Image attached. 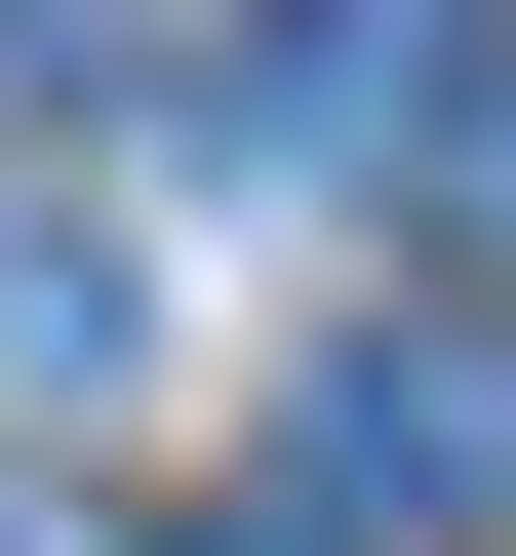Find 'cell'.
<instances>
[{
    "label": "cell",
    "mask_w": 516,
    "mask_h": 556,
    "mask_svg": "<svg viewBox=\"0 0 516 556\" xmlns=\"http://www.w3.org/2000/svg\"><path fill=\"white\" fill-rule=\"evenodd\" d=\"M318 517H516V318H357V358H318Z\"/></svg>",
    "instance_id": "cell-1"
},
{
    "label": "cell",
    "mask_w": 516,
    "mask_h": 556,
    "mask_svg": "<svg viewBox=\"0 0 516 556\" xmlns=\"http://www.w3.org/2000/svg\"><path fill=\"white\" fill-rule=\"evenodd\" d=\"M477 80H516V0H278V40H239V119H278V160H437Z\"/></svg>",
    "instance_id": "cell-2"
},
{
    "label": "cell",
    "mask_w": 516,
    "mask_h": 556,
    "mask_svg": "<svg viewBox=\"0 0 516 556\" xmlns=\"http://www.w3.org/2000/svg\"><path fill=\"white\" fill-rule=\"evenodd\" d=\"M119 358V239H0V397H80Z\"/></svg>",
    "instance_id": "cell-3"
},
{
    "label": "cell",
    "mask_w": 516,
    "mask_h": 556,
    "mask_svg": "<svg viewBox=\"0 0 516 556\" xmlns=\"http://www.w3.org/2000/svg\"><path fill=\"white\" fill-rule=\"evenodd\" d=\"M119 556H398V517H318V477H239V517H119Z\"/></svg>",
    "instance_id": "cell-4"
},
{
    "label": "cell",
    "mask_w": 516,
    "mask_h": 556,
    "mask_svg": "<svg viewBox=\"0 0 516 556\" xmlns=\"http://www.w3.org/2000/svg\"><path fill=\"white\" fill-rule=\"evenodd\" d=\"M437 199H477V239H516V80H477V119H437Z\"/></svg>",
    "instance_id": "cell-5"
},
{
    "label": "cell",
    "mask_w": 516,
    "mask_h": 556,
    "mask_svg": "<svg viewBox=\"0 0 516 556\" xmlns=\"http://www.w3.org/2000/svg\"><path fill=\"white\" fill-rule=\"evenodd\" d=\"M40 80H80V0H0V119H40Z\"/></svg>",
    "instance_id": "cell-6"
},
{
    "label": "cell",
    "mask_w": 516,
    "mask_h": 556,
    "mask_svg": "<svg viewBox=\"0 0 516 556\" xmlns=\"http://www.w3.org/2000/svg\"><path fill=\"white\" fill-rule=\"evenodd\" d=\"M0 556H119V517H80V477H0Z\"/></svg>",
    "instance_id": "cell-7"
}]
</instances>
